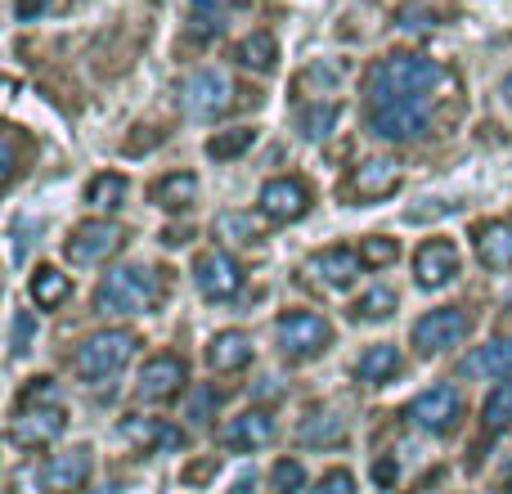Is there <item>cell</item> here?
<instances>
[{"label":"cell","mask_w":512,"mask_h":494,"mask_svg":"<svg viewBox=\"0 0 512 494\" xmlns=\"http://www.w3.org/2000/svg\"><path fill=\"white\" fill-rule=\"evenodd\" d=\"M45 477H50V494H77L90 477V450L77 445V450H68V454H54V459L45 463Z\"/></svg>","instance_id":"obj_18"},{"label":"cell","mask_w":512,"mask_h":494,"mask_svg":"<svg viewBox=\"0 0 512 494\" xmlns=\"http://www.w3.org/2000/svg\"><path fill=\"white\" fill-rule=\"evenodd\" d=\"M252 364V337L243 328H225L207 342V369L212 373H239Z\"/></svg>","instance_id":"obj_17"},{"label":"cell","mask_w":512,"mask_h":494,"mask_svg":"<svg viewBox=\"0 0 512 494\" xmlns=\"http://www.w3.org/2000/svg\"><path fill=\"white\" fill-rule=\"evenodd\" d=\"M337 117H342V104H333V99H319V104H306L297 113V131L306 135V140H328L333 135V126H337Z\"/></svg>","instance_id":"obj_29"},{"label":"cell","mask_w":512,"mask_h":494,"mask_svg":"<svg viewBox=\"0 0 512 494\" xmlns=\"http://www.w3.org/2000/svg\"><path fill=\"white\" fill-rule=\"evenodd\" d=\"M158 140H162V135H131V140H126V153H131V158H135V153H149Z\"/></svg>","instance_id":"obj_43"},{"label":"cell","mask_w":512,"mask_h":494,"mask_svg":"<svg viewBox=\"0 0 512 494\" xmlns=\"http://www.w3.org/2000/svg\"><path fill=\"white\" fill-rule=\"evenodd\" d=\"M297 441L310 450H337V445H346V423L333 409H310L297 427Z\"/></svg>","instance_id":"obj_20"},{"label":"cell","mask_w":512,"mask_h":494,"mask_svg":"<svg viewBox=\"0 0 512 494\" xmlns=\"http://www.w3.org/2000/svg\"><path fill=\"white\" fill-rule=\"evenodd\" d=\"M185 382H189L185 360H180V355H171V351H162V355H153V360L140 369L135 391H140V400H149V405H162V400H176L180 391H185Z\"/></svg>","instance_id":"obj_12"},{"label":"cell","mask_w":512,"mask_h":494,"mask_svg":"<svg viewBox=\"0 0 512 494\" xmlns=\"http://www.w3.org/2000/svg\"><path fill=\"white\" fill-rule=\"evenodd\" d=\"M234 0H189V36L194 41H212L225 32V9Z\"/></svg>","instance_id":"obj_26"},{"label":"cell","mask_w":512,"mask_h":494,"mask_svg":"<svg viewBox=\"0 0 512 494\" xmlns=\"http://www.w3.org/2000/svg\"><path fill=\"white\" fill-rule=\"evenodd\" d=\"M63 427H68V414L59 405H45V409H18L14 427H9V441L18 450H41V445L59 441Z\"/></svg>","instance_id":"obj_13"},{"label":"cell","mask_w":512,"mask_h":494,"mask_svg":"<svg viewBox=\"0 0 512 494\" xmlns=\"http://www.w3.org/2000/svg\"><path fill=\"white\" fill-rule=\"evenodd\" d=\"M234 5H252V0H234Z\"/></svg>","instance_id":"obj_47"},{"label":"cell","mask_w":512,"mask_h":494,"mask_svg":"<svg viewBox=\"0 0 512 494\" xmlns=\"http://www.w3.org/2000/svg\"><path fill=\"white\" fill-rule=\"evenodd\" d=\"M463 378H495V382H512V342H486L463 360Z\"/></svg>","instance_id":"obj_19"},{"label":"cell","mask_w":512,"mask_h":494,"mask_svg":"<svg viewBox=\"0 0 512 494\" xmlns=\"http://www.w3.org/2000/svg\"><path fill=\"white\" fill-rule=\"evenodd\" d=\"M252 144H256L252 126H230V131H216L203 149H207V158H212V162H234V158H243Z\"/></svg>","instance_id":"obj_28"},{"label":"cell","mask_w":512,"mask_h":494,"mask_svg":"<svg viewBox=\"0 0 512 494\" xmlns=\"http://www.w3.org/2000/svg\"><path fill=\"white\" fill-rule=\"evenodd\" d=\"M256 207H261L265 221L292 225V221H301V216L310 212V189H306V180H297V176H274V180H265L261 185Z\"/></svg>","instance_id":"obj_10"},{"label":"cell","mask_w":512,"mask_h":494,"mask_svg":"<svg viewBox=\"0 0 512 494\" xmlns=\"http://www.w3.org/2000/svg\"><path fill=\"white\" fill-rule=\"evenodd\" d=\"M50 490V477H45V468H36V463H18L14 472H9V494H45Z\"/></svg>","instance_id":"obj_36"},{"label":"cell","mask_w":512,"mask_h":494,"mask_svg":"<svg viewBox=\"0 0 512 494\" xmlns=\"http://www.w3.org/2000/svg\"><path fill=\"white\" fill-rule=\"evenodd\" d=\"M396 306H400L396 288H369V292H360V301L351 306V319H360V324H382V319H391Z\"/></svg>","instance_id":"obj_30"},{"label":"cell","mask_w":512,"mask_h":494,"mask_svg":"<svg viewBox=\"0 0 512 494\" xmlns=\"http://www.w3.org/2000/svg\"><path fill=\"white\" fill-rule=\"evenodd\" d=\"M310 494H355V477L346 468H333V472H324V481Z\"/></svg>","instance_id":"obj_41"},{"label":"cell","mask_w":512,"mask_h":494,"mask_svg":"<svg viewBox=\"0 0 512 494\" xmlns=\"http://www.w3.org/2000/svg\"><path fill=\"white\" fill-rule=\"evenodd\" d=\"M477 256L486 270H512V221H490L477 230Z\"/></svg>","instance_id":"obj_23"},{"label":"cell","mask_w":512,"mask_h":494,"mask_svg":"<svg viewBox=\"0 0 512 494\" xmlns=\"http://www.w3.org/2000/svg\"><path fill=\"white\" fill-rule=\"evenodd\" d=\"M306 270L315 274L324 288H351V283L360 279L364 261H360V252H351V247H328V252H315V256H310Z\"/></svg>","instance_id":"obj_16"},{"label":"cell","mask_w":512,"mask_h":494,"mask_svg":"<svg viewBox=\"0 0 512 494\" xmlns=\"http://www.w3.org/2000/svg\"><path fill=\"white\" fill-rule=\"evenodd\" d=\"M126 247V230L117 221H81L63 243V256L72 265H99Z\"/></svg>","instance_id":"obj_7"},{"label":"cell","mask_w":512,"mask_h":494,"mask_svg":"<svg viewBox=\"0 0 512 494\" xmlns=\"http://www.w3.org/2000/svg\"><path fill=\"white\" fill-rule=\"evenodd\" d=\"M162 301V274L149 265H117L95 288V306L104 315H144Z\"/></svg>","instance_id":"obj_2"},{"label":"cell","mask_w":512,"mask_h":494,"mask_svg":"<svg viewBox=\"0 0 512 494\" xmlns=\"http://www.w3.org/2000/svg\"><path fill=\"white\" fill-rule=\"evenodd\" d=\"M122 436L131 445H140V450H185V436L176 427H167L162 418H126Z\"/></svg>","instance_id":"obj_21"},{"label":"cell","mask_w":512,"mask_h":494,"mask_svg":"<svg viewBox=\"0 0 512 494\" xmlns=\"http://www.w3.org/2000/svg\"><path fill=\"white\" fill-rule=\"evenodd\" d=\"M194 283L207 301H234L243 292V265L230 252H203L194 261Z\"/></svg>","instance_id":"obj_11"},{"label":"cell","mask_w":512,"mask_h":494,"mask_svg":"<svg viewBox=\"0 0 512 494\" xmlns=\"http://www.w3.org/2000/svg\"><path fill=\"white\" fill-rule=\"evenodd\" d=\"M216 230L230 234V243H256V239H261V225L252 221V212H225V216H216Z\"/></svg>","instance_id":"obj_34"},{"label":"cell","mask_w":512,"mask_h":494,"mask_svg":"<svg viewBox=\"0 0 512 494\" xmlns=\"http://www.w3.org/2000/svg\"><path fill=\"white\" fill-rule=\"evenodd\" d=\"M149 198L162 207V212H185V207L198 203V176L194 171H171V176L153 180Z\"/></svg>","instance_id":"obj_22"},{"label":"cell","mask_w":512,"mask_h":494,"mask_svg":"<svg viewBox=\"0 0 512 494\" xmlns=\"http://www.w3.org/2000/svg\"><path fill=\"white\" fill-rule=\"evenodd\" d=\"M508 423H512V382H499V387L486 396V409H481V427H486V432H504Z\"/></svg>","instance_id":"obj_32"},{"label":"cell","mask_w":512,"mask_h":494,"mask_svg":"<svg viewBox=\"0 0 512 494\" xmlns=\"http://www.w3.org/2000/svg\"><path fill=\"white\" fill-rule=\"evenodd\" d=\"M18 140H23V131H18V126H9V131H5V185H9V189L18 185V171H23V153H18Z\"/></svg>","instance_id":"obj_39"},{"label":"cell","mask_w":512,"mask_h":494,"mask_svg":"<svg viewBox=\"0 0 512 494\" xmlns=\"http://www.w3.org/2000/svg\"><path fill=\"white\" fill-rule=\"evenodd\" d=\"M126 189H131V185H126V176H117V171H99V176L86 185V203L113 212V207H122Z\"/></svg>","instance_id":"obj_31"},{"label":"cell","mask_w":512,"mask_h":494,"mask_svg":"<svg viewBox=\"0 0 512 494\" xmlns=\"http://www.w3.org/2000/svg\"><path fill=\"white\" fill-rule=\"evenodd\" d=\"M32 337H36V319L27 310H14V333H9V360H23L32 351Z\"/></svg>","instance_id":"obj_37"},{"label":"cell","mask_w":512,"mask_h":494,"mask_svg":"<svg viewBox=\"0 0 512 494\" xmlns=\"http://www.w3.org/2000/svg\"><path fill=\"white\" fill-rule=\"evenodd\" d=\"M378 481L382 486H391V481H396V468H391V463H378Z\"/></svg>","instance_id":"obj_45"},{"label":"cell","mask_w":512,"mask_h":494,"mask_svg":"<svg viewBox=\"0 0 512 494\" xmlns=\"http://www.w3.org/2000/svg\"><path fill=\"white\" fill-rule=\"evenodd\" d=\"M270 486H274V494H301L306 490V468H301L297 459H279L270 472Z\"/></svg>","instance_id":"obj_35"},{"label":"cell","mask_w":512,"mask_h":494,"mask_svg":"<svg viewBox=\"0 0 512 494\" xmlns=\"http://www.w3.org/2000/svg\"><path fill=\"white\" fill-rule=\"evenodd\" d=\"M400 256V239H387V234H369V239H360V261L369 265V270H382V265H391Z\"/></svg>","instance_id":"obj_33"},{"label":"cell","mask_w":512,"mask_h":494,"mask_svg":"<svg viewBox=\"0 0 512 494\" xmlns=\"http://www.w3.org/2000/svg\"><path fill=\"white\" fill-rule=\"evenodd\" d=\"M414 274L423 288H445V283H454V274H459V247L450 239H427L414 256Z\"/></svg>","instance_id":"obj_14"},{"label":"cell","mask_w":512,"mask_h":494,"mask_svg":"<svg viewBox=\"0 0 512 494\" xmlns=\"http://www.w3.org/2000/svg\"><path fill=\"white\" fill-rule=\"evenodd\" d=\"M468 328H472V319L463 315L459 306H441V310H427L409 337H414L418 355H445V351H454V346L468 337Z\"/></svg>","instance_id":"obj_8"},{"label":"cell","mask_w":512,"mask_h":494,"mask_svg":"<svg viewBox=\"0 0 512 494\" xmlns=\"http://www.w3.org/2000/svg\"><path fill=\"white\" fill-rule=\"evenodd\" d=\"M45 405H59L54 400V378H32L18 396V409H45Z\"/></svg>","instance_id":"obj_38"},{"label":"cell","mask_w":512,"mask_h":494,"mask_svg":"<svg viewBox=\"0 0 512 494\" xmlns=\"http://www.w3.org/2000/svg\"><path fill=\"white\" fill-rule=\"evenodd\" d=\"M216 472H221V459H198V463H185V468H180V481H185V486H203V481H212Z\"/></svg>","instance_id":"obj_40"},{"label":"cell","mask_w":512,"mask_h":494,"mask_svg":"<svg viewBox=\"0 0 512 494\" xmlns=\"http://www.w3.org/2000/svg\"><path fill=\"white\" fill-rule=\"evenodd\" d=\"M135 351H140V337L131 328H108V333H95L77 346L72 369H77L81 382H104L113 373H122L135 360Z\"/></svg>","instance_id":"obj_3"},{"label":"cell","mask_w":512,"mask_h":494,"mask_svg":"<svg viewBox=\"0 0 512 494\" xmlns=\"http://www.w3.org/2000/svg\"><path fill=\"white\" fill-rule=\"evenodd\" d=\"M216 405V391H203V396L194 400V423H207V409Z\"/></svg>","instance_id":"obj_44"},{"label":"cell","mask_w":512,"mask_h":494,"mask_svg":"<svg viewBox=\"0 0 512 494\" xmlns=\"http://www.w3.org/2000/svg\"><path fill=\"white\" fill-rule=\"evenodd\" d=\"M396 373H400V351L391 342L369 346V351L360 355V364H355V378L369 382V387H382V382H391Z\"/></svg>","instance_id":"obj_24"},{"label":"cell","mask_w":512,"mask_h":494,"mask_svg":"<svg viewBox=\"0 0 512 494\" xmlns=\"http://www.w3.org/2000/svg\"><path fill=\"white\" fill-rule=\"evenodd\" d=\"M72 297V279L59 270V265H36L32 270V301L41 310H54Z\"/></svg>","instance_id":"obj_25"},{"label":"cell","mask_w":512,"mask_h":494,"mask_svg":"<svg viewBox=\"0 0 512 494\" xmlns=\"http://www.w3.org/2000/svg\"><path fill=\"white\" fill-rule=\"evenodd\" d=\"M499 90H504V99H508V104H512V72H508V77H504V86H499Z\"/></svg>","instance_id":"obj_46"},{"label":"cell","mask_w":512,"mask_h":494,"mask_svg":"<svg viewBox=\"0 0 512 494\" xmlns=\"http://www.w3.org/2000/svg\"><path fill=\"white\" fill-rule=\"evenodd\" d=\"M274 337H279V351L283 360L301 364V360H315V355L328 351L333 342V324L315 310H288V315L274 324Z\"/></svg>","instance_id":"obj_4"},{"label":"cell","mask_w":512,"mask_h":494,"mask_svg":"<svg viewBox=\"0 0 512 494\" xmlns=\"http://www.w3.org/2000/svg\"><path fill=\"white\" fill-rule=\"evenodd\" d=\"M234 104V86L221 68H198L194 77L180 86V108L194 122H216L221 113H230Z\"/></svg>","instance_id":"obj_5"},{"label":"cell","mask_w":512,"mask_h":494,"mask_svg":"<svg viewBox=\"0 0 512 494\" xmlns=\"http://www.w3.org/2000/svg\"><path fill=\"white\" fill-rule=\"evenodd\" d=\"M445 72L427 54H387L364 72V122L378 140L409 144L427 131L441 99Z\"/></svg>","instance_id":"obj_1"},{"label":"cell","mask_w":512,"mask_h":494,"mask_svg":"<svg viewBox=\"0 0 512 494\" xmlns=\"http://www.w3.org/2000/svg\"><path fill=\"white\" fill-rule=\"evenodd\" d=\"M396 189H400V162L396 158H364L360 167L346 176L342 194L360 207V203H382V198H391Z\"/></svg>","instance_id":"obj_9"},{"label":"cell","mask_w":512,"mask_h":494,"mask_svg":"<svg viewBox=\"0 0 512 494\" xmlns=\"http://www.w3.org/2000/svg\"><path fill=\"white\" fill-rule=\"evenodd\" d=\"M234 59L252 72H274V63H279V41H274L270 32H252L234 45Z\"/></svg>","instance_id":"obj_27"},{"label":"cell","mask_w":512,"mask_h":494,"mask_svg":"<svg viewBox=\"0 0 512 494\" xmlns=\"http://www.w3.org/2000/svg\"><path fill=\"white\" fill-rule=\"evenodd\" d=\"M221 441H225V450H234V454H252V450H261V445L274 441V418L265 414V409H248V414L225 423Z\"/></svg>","instance_id":"obj_15"},{"label":"cell","mask_w":512,"mask_h":494,"mask_svg":"<svg viewBox=\"0 0 512 494\" xmlns=\"http://www.w3.org/2000/svg\"><path fill=\"white\" fill-rule=\"evenodd\" d=\"M45 5H50V0H14V14L23 18V23H36V18L45 14Z\"/></svg>","instance_id":"obj_42"},{"label":"cell","mask_w":512,"mask_h":494,"mask_svg":"<svg viewBox=\"0 0 512 494\" xmlns=\"http://www.w3.org/2000/svg\"><path fill=\"white\" fill-rule=\"evenodd\" d=\"M405 418H409L414 427H423V432H436V436L454 432V427H459V418H463V396H459V387H450V382H436V387H427L423 396L409 400Z\"/></svg>","instance_id":"obj_6"}]
</instances>
